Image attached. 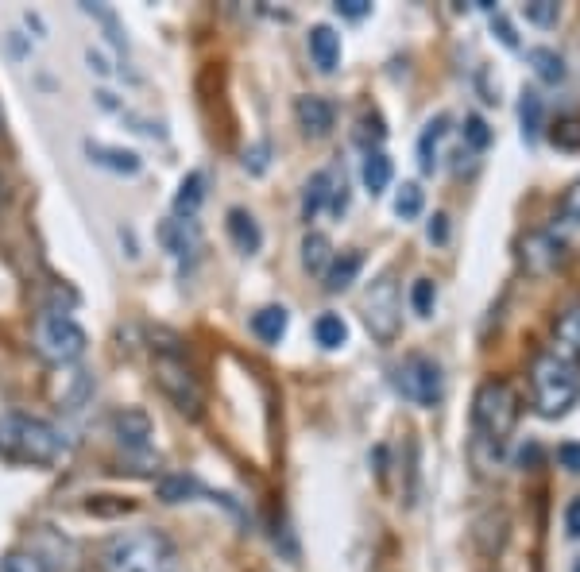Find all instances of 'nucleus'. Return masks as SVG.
<instances>
[{
	"mask_svg": "<svg viewBox=\"0 0 580 572\" xmlns=\"http://www.w3.org/2000/svg\"><path fill=\"white\" fill-rule=\"evenodd\" d=\"M105 572H178V549L155 526H136L113 534L101 549Z\"/></svg>",
	"mask_w": 580,
	"mask_h": 572,
	"instance_id": "nucleus-1",
	"label": "nucleus"
},
{
	"mask_svg": "<svg viewBox=\"0 0 580 572\" xmlns=\"http://www.w3.org/2000/svg\"><path fill=\"white\" fill-rule=\"evenodd\" d=\"M519 414V391L507 379L480 383V391L472 399V453L492 449V457L499 460V449L507 445L511 429L519 426Z\"/></svg>",
	"mask_w": 580,
	"mask_h": 572,
	"instance_id": "nucleus-2",
	"label": "nucleus"
},
{
	"mask_svg": "<svg viewBox=\"0 0 580 572\" xmlns=\"http://www.w3.org/2000/svg\"><path fill=\"white\" fill-rule=\"evenodd\" d=\"M66 453V441L51 422L31 414H0V457L16 464H58Z\"/></svg>",
	"mask_w": 580,
	"mask_h": 572,
	"instance_id": "nucleus-3",
	"label": "nucleus"
},
{
	"mask_svg": "<svg viewBox=\"0 0 580 572\" xmlns=\"http://www.w3.org/2000/svg\"><path fill=\"white\" fill-rule=\"evenodd\" d=\"M530 391H534V406H538L542 418L569 414L580 399L577 364L561 360L557 352H538L534 364H530Z\"/></svg>",
	"mask_w": 580,
	"mask_h": 572,
	"instance_id": "nucleus-4",
	"label": "nucleus"
},
{
	"mask_svg": "<svg viewBox=\"0 0 580 572\" xmlns=\"http://www.w3.org/2000/svg\"><path fill=\"white\" fill-rule=\"evenodd\" d=\"M155 379H159L163 395H167L186 418H198V414H202V402H205L202 383H198L194 368L186 364V356H182L178 344H159V348H155Z\"/></svg>",
	"mask_w": 580,
	"mask_h": 572,
	"instance_id": "nucleus-5",
	"label": "nucleus"
},
{
	"mask_svg": "<svg viewBox=\"0 0 580 572\" xmlns=\"http://www.w3.org/2000/svg\"><path fill=\"white\" fill-rule=\"evenodd\" d=\"M86 344H89L86 329H82L74 317L58 314V310H47V314H39V321H35V352H39L47 364L66 368V364L82 360Z\"/></svg>",
	"mask_w": 580,
	"mask_h": 572,
	"instance_id": "nucleus-6",
	"label": "nucleus"
},
{
	"mask_svg": "<svg viewBox=\"0 0 580 572\" xmlns=\"http://www.w3.org/2000/svg\"><path fill=\"white\" fill-rule=\"evenodd\" d=\"M395 387H399V395L406 402H414V406H437L441 395H445V379H441V368H437L430 356H422V352H410L403 364L395 368Z\"/></svg>",
	"mask_w": 580,
	"mask_h": 572,
	"instance_id": "nucleus-7",
	"label": "nucleus"
},
{
	"mask_svg": "<svg viewBox=\"0 0 580 572\" xmlns=\"http://www.w3.org/2000/svg\"><path fill=\"white\" fill-rule=\"evenodd\" d=\"M399 283L391 275H379L364 294V325L379 344H391L399 337Z\"/></svg>",
	"mask_w": 580,
	"mask_h": 572,
	"instance_id": "nucleus-8",
	"label": "nucleus"
},
{
	"mask_svg": "<svg viewBox=\"0 0 580 572\" xmlns=\"http://www.w3.org/2000/svg\"><path fill=\"white\" fill-rule=\"evenodd\" d=\"M565 263H569V252H565L546 229L530 232V236L522 240V267H526L530 275H553V271L565 267Z\"/></svg>",
	"mask_w": 580,
	"mask_h": 572,
	"instance_id": "nucleus-9",
	"label": "nucleus"
},
{
	"mask_svg": "<svg viewBox=\"0 0 580 572\" xmlns=\"http://www.w3.org/2000/svg\"><path fill=\"white\" fill-rule=\"evenodd\" d=\"M113 433L128 453H144L147 445H151V437H155V426H151L147 410L128 406V410H116L113 414Z\"/></svg>",
	"mask_w": 580,
	"mask_h": 572,
	"instance_id": "nucleus-10",
	"label": "nucleus"
},
{
	"mask_svg": "<svg viewBox=\"0 0 580 572\" xmlns=\"http://www.w3.org/2000/svg\"><path fill=\"white\" fill-rule=\"evenodd\" d=\"M553 352L561 356V360H580V298L573 306H565L561 317H557V325H553Z\"/></svg>",
	"mask_w": 580,
	"mask_h": 572,
	"instance_id": "nucleus-11",
	"label": "nucleus"
},
{
	"mask_svg": "<svg viewBox=\"0 0 580 572\" xmlns=\"http://www.w3.org/2000/svg\"><path fill=\"white\" fill-rule=\"evenodd\" d=\"M86 155H89V163H97V167H105V171H113V174H140V167H144V159H140L136 151L109 147V143L86 140Z\"/></svg>",
	"mask_w": 580,
	"mask_h": 572,
	"instance_id": "nucleus-12",
	"label": "nucleus"
},
{
	"mask_svg": "<svg viewBox=\"0 0 580 572\" xmlns=\"http://www.w3.org/2000/svg\"><path fill=\"white\" fill-rule=\"evenodd\" d=\"M159 244H163L174 259H186L194 248H198V225H194V221H182V217H171V221L159 225Z\"/></svg>",
	"mask_w": 580,
	"mask_h": 572,
	"instance_id": "nucleus-13",
	"label": "nucleus"
},
{
	"mask_svg": "<svg viewBox=\"0 0 580 572\" xmlns=\"http://www.w3.org/2000/svg\"><path fill=\"white\" fill-rule=\"evenodd\" d=\"M294 116H298L306 136H325L333 128V105L325 97H298L294 101Z\"/></svg>",
	"mask_w": 580,
	"mask_h": 572,
	"instance_id": "nucleus-14",
	"label": "nucleus"
},
{
	"mask_svg": "<svg viewBox=\"0 0 580 572\" xmlns=\"http://www.w3.org/2000/svg\"><path fill=\"white\" fill-rule=\"evenodd\" d=\"M310 58H314V66H318L321 74H333L337 70V62H341V35L333 28H318L310 31Z\"/></svg>",
	"mask_w": 580,
	"mask_h": 572,
	"instance_id": "nucleus-15",
	"label": "nucleus"
},
{
	"mask_svg": "<svg viewBox=\"0 0 580 572\" xmlns=\"http://www.w3.org/2000/svg\"><path fill=\"white\" fill-rule=\"evenodd\" d=\"M229 236H232V244H236L244 256L260 252V244H263V232H260L256 217H252L248 209H229Z\"/></svg>",
	"mask_w": 580,
	"mask_h": 572,
	"instance_id": "nucleus-16",
	"label": "nucleus"
},
{
	"mask_svg": "<svg viewBox=\"0 0 580 572\" xmlns=\"http://www.w3.org/2000/svg\"><path fill=\"white\" fill-rule=\"evenodd\" d=\"M89 395H93V375L89 372L78 368V372L62 375V383H58V406H62V410H70V414L82 410L89 402Z\"/></svg>",
	"mask_w": 580,
	"mask_h": 572,
	"instance_id": "nucleus-17",
	"label": "nucleus"
},
{
	"mask_svg": "<svg viewBox=\"0 0 580 572\" xmlns=\"http://www.w3.org/2000/svg\"><path fill=\"white\" fill-rule=\"evenodd\" d=\"M202 201H205V174L190 171L186 178H182L178 194H174V217L194 221V213H198V205H202Z\"/></svg>",
	"mask_w": 580,
	"mask_h": 572,
	"instance_id": "nucleus-18",
	"label": "nucleus"
},
{
	"mask_svg": "<svg viewBox=\"0 0 580 572\" xmlns=\"http://www.w3.org/2000/svg\"><path fill=\"white\" fill-rule=\"evenodd\" d=\"M252 333L263 344H279L283 333H287V310L283 306H263V310H256L252 314Z\"/></svg>",
	"mask_w": 580,
	"mask_h": 572,
	"instance_id": "nucleus-19",
	"label": "nucleus"
},
{
	"mask_svg": "<svg viewBox=\"0 0 580 572\" xmlns=\"http://www.w3.org/2000/svg\"><path fill=\"white\" fill-rule=\"evenodd\" d=\"M360 267H364V256L360 252H341V259H333L329 263V271H325V290H348V286L356 283V275H360Z\"/></svg>",
	"mask_w": 580,
	"mask_h": 572,
	"instance_id": "nucleus-20",
	"label": "nucleus"
},
{
	"mask_svg": "<svg viewBox=\"0 0 580 572\" xmlns=\"http://www.w3.org/2000/svg\"><path fill=\"white\" fill-rule=\"evenodd\" d=\"M445 132H449V116H434V120L426 124L422 140H418V163H422V171L426 174H434L437 147H441V140H445Z\"/></svg>",
	"mask_w": 580,
	"mask_h": 572,
	"instance_id": "nucleus-21",
	"label": "nucleus"
},
{
	"mask_svg": "<svg viewBox=\"0 0 580 572\" xmlns=\"http://www.w3.org/2000/svg\"><path fill=\"white\" fill-rule=\"evenodd\" d=\"M526 62L534 66V74L542 78V82H550V86H557V82H565V58L557 55V51H550V47H530L526 51Z\"/></svg>",
	"mask_w": 580,
	"mask_h": 572,
	"instance_id": "nucleus-22",
	"label": "nucleus"
},
{
	"mask_svg": "<svg viewBox=\"0 0 580 572\" xmlns=\"http://www.w3.org/2000/svg\"><path fill=\"white\" fill-rule=\"evenodd\" d=\"M519 116H522V140L534 143L538 136H542V124H546V105H542V97H538L534 89L522 93Z\"/></svg>",
	"mask_w": 580,
	"mask_h": 572,
	"instance_id": "nucleus-23",
	"label": "nucleus"
},
{
	"mask_svg": "<svg viewBox=\"0 0 580 572\" xmlns=\"http://www.w3.org/2000/svg\"><path fill=\"white\" fill-rule=\"evenodd\" d=\"M329 190H333V171H318L310 182H306V194H302V221H314L321 213V205L329 201Z\"/></svg>",
	"mask_w": 580,
	"mask_h": 572,
	"instance_id": "nucleus-24",
	"label": "nucleus"
},
{
	"mask_svg": "<svg viewBox=\"0 0 580 572\" xmlns=\"http://www.w3.org/2000/svg\"><path fill=\"white\" fill-rule=\"evenodd\" d=\"M329 263H333V248H329V240H325L321 232H310V236L302 240V267H306L310 275H325Z\"/></svg>",
	"mask_w": 580,
	"mask_h": 572,
	"instance_id": "nucleus-25",
	"label": "nucleus"
},
{
	"mask_svg": "<svg viewBox=\"0 0 580 572\" xmlns=\"http://www.w3.org/2000/svg\"><path fill=\"white\" fill-rule=\"evenodd\" d=\"M360 178H364V186L372 194H383L391 186V159L383 151H368L364 155V167H360Z\"/></svg>",
	"mask_w": 580,
	"mask_h": 572,
	"instance_id": "nucleus-26",
	"label": "nucleus"
},
{
	"mask_svg": "<svg viewBox=\"0 0 580 572\" xmlns=\"http://www.w3.org/2000/svg\"><path fill=\"white\" fill-rule=\"evenodd\" d=\"M314 337H318L321 348H341L348 341V325L337 314H321L314 321Z\"/></svg>",
	"mask_w": 580,
	"mask_h": 572,
	"instance_id": "nucleus-27",
	"label": "nucleus"
},
{
	"mask_svg": "<svg viewBox=\"0 0 580 572\" xmlns=\"http://www.w3.org/2000/svg\"><path fill=\"white\" fill-rule=\"evenodd\" d=\"M0 572H51L47 561L39 553H28V549H12L0 557Z\"/></svg>",
	"mask_w": 580,
	"mask_h": 572,
	"instance_id": "nucleus-28",
	"label": "nucleus"
},
{
	"mask_svg": "<svg viewBox=\"0 0 580 572\" xmlns=\"http://www.w3.org/2000/svg\"><path fill=\"white\" fill-rule=\"evenodd\" d=\"M553 147H561V151H580V116H565V120H557L550 132Z\"/></svg>",
	"mask_w": 580,
	"mask_h": 572,
	"instance_id": "nucleus-29",
	"label": "nucleus"
},
{
	"mask_svg": "<svg viewBox=\"0 0 580 572\" xmlns=\"http://www.w3.org/2000/svg\"><path fill=\"white\" fill-rule=\"evenodd\" d=\"M198 491V484L190 480V476H163L159 480V499L163 503H182V499H190Z\"/></svg>",
	"mask_w": 580,
	"mask_h": 572,
	"instance_id": "nucleus-30",
	"label": "nucleus"
},
{
	"mask_svg": "<svg viewBox=\"0 0 580 572\" xmlns=\"http://www.w3.org/2000/svg\"><path fill=\"white\" fill-rule=\"evenodd\" d=\"M82 12H86V16H93V20H101V28L109 31V39H113L120 51L128 47V43H124V28L116 24V12H113V8H105V4H82Z\"/></svg>",
	"mask_w": 580,
	"mask_h": 572,
	"instance_id": "nucleus-31",
	"label": "nucleus"
},
{
	"mask_svg": "<svg viewBox=\"0 0 580 572\" xmlns=\"http://www.w3.org/2000/svg\"><path fill=\"white\" fill-rule=\"evenodd\" d=\"M395 213H399L403 221H414V217L422 213V190H418L414 182H403V190L395 194Z\"/></svg>",
	"mask_w": 580,
	"mask_h": 572,
	"instance_id": "nucleus-32",
	"label": "nucleus"
},
{
	"mask_svg": "<svg viewBox=\"0 0 580 572\" xmlns=\"http://www.w3.org/2000/svg\"><path fill=\"white\" fill-rule=\"evenodd\" d=\"M557 16H561V8H557L553 0H530V4H526V20L538 24V28H553Z\"/></svg>",
	"mask_w": 580,
	"mask_h": 572,
	"instance_id": "nucleus-33",
	"label": "nucleus"
},
{
	"mask_svg": "<svg viewBox=\"0 0 580 572\" xmlns=\"http://www.w3.org/2000/svg\"><path fill=\"white\" fill-rule=\"evenodd\" d=\"M464 143H468L472 151H484V147L492 143V128H488L480 116H464Z\"/></svg>",
	"mask_w": 580,
	"mask_h": 572,
	"instance_id": "nucleus-34",
	"label": "nucleus"
},
{
	"mask_svg": "<svg viewBox=\"0 0 580 572\" xmlns=\"http://www.w3.org/2000/svg\"><path fill=\"white\" fill-rule=\"evenodd\" d=\"M434 298H437L434 283H430V279H418V283H414V290H410L414 314H418V317H430V314H434Z\"/></svg>",
	"mask_w": 580,
	"mask_h": 572,
	"instance_id": "nucleus-35",
	"label": "nucleus"
},
{
	"mask_svg": "<svg viewBox=\"0 0 580 572\" xmlns=\"http://www.w3.org/2000/svg\"><path fill=\"white\" fill-rule=\"evenodd\" d=\"M557 464H561L565 472L580 476V445H577V441H565V445H557Z\"/></svg>",
	"mask_w": 580,
	"mask_h": 572,
	"instance_id": "nucleus-36",
	"label": "nucleus"
},
{
	"mask_svg": "<svg viewBox=\"0 0 580 572\" xmlns=\"http://www.w3.org/2000/svg\"><path fill=\"white\" fill-rule=\"evenodd\" d=\"M345 209H348V186H345V174H341V178L333 174V190H329V213H337V217H341Z\"/></svg>",
	"mask_w": 580,
	"mask_h": 572,
	"instance_id": "nucleus-37",
	"label": "nucleus"
},
{
	"mask_svg": "<svg viewBox=\"0 0 580 572\" xmlns=\"http://www.w3.org/2000/svg\"><path fill=\"white\" fill-rule=\"evenodd\" d=\"M337 12H341L345 20H364V16L372 12V4H368V0H337Z\"/></svg>",
	"mask_w": 580,
	"mask_h": 572,
	"instance_id": "nucleus-38",
	"label": "nucleus"
},
{
	"mask_svg": "<svg viewBox=\"0 0 580 572\" xmlns=\"http://www.w3.org/2000/svg\"><path fill=\"white\" fill-rule=\"evenodd\" d=\"M565 530H569V538H580V499L565 507Z\"/></svg>",
	"mask_w": 580,
	"mask_h": 572,
	"instance_id": "nucleus-39",
	"label": "nucleus"
},
{
	"mask_svg": "<svg viewBox=\"0 0 580 572\" xmlns=\"http://www.w3.org/2000/svg\"><path fill=\"white\" fill-rule=\"evenodd\" d=\"M492 28L499 31V39H503V43H507V47H519V39H515V31H511V24H507V20H503V16H499V12H495Z\"/></svg>",
	"mask_w": 580,
	"mask_h": 572,
	"instance_id": "nucleus-40",
	"label": "nucleus"
},
{
	"mask_svg": "<svg viewBox=\"0 0 580 572\" xmlns=\"http://www.w3.org/2000/svg\"><path fill=\"white\" fill-rule=\"evenodd\" d=\"M430 240H437V244H445V236H449V225H445V213H437L434 221H430Z\"/></svg>",
	"mask_w": 580,
	"mask_h": 572,
	"instance_id": "nucleus-41",
	"label": "nucleus"
},
{
	"mask_svg": "<svg viewBox=\"0 0 580 572\" xmlns=\"http://www.w3.org/2000/svg\"><path fill=\"white\" fill-rule=\"evenodd\" d=\"M561 213H569V217H580V182L569 190V198H565V205H561Z\"/></svg>",
	"mask_w": 580,
	"mask_h": 572,
	"instance_id": "nucleus-42",
	"label": "nucleus"
},
{
	"mask_svg": "<svg viewBox=\"0 0 580 572\" xmlns=\"http://www.w3.org/2000/svg\"><path fill=\"white\" fill-rule=\"evenodd\" d=\"M573 572H580V557H577V565H573Z\"/></svg>",
	"mask_w": 580,
	"mask_h": 572,
	"instance_id": "nucleus-43",
	"label": "nucleus"
}]
</instances>
